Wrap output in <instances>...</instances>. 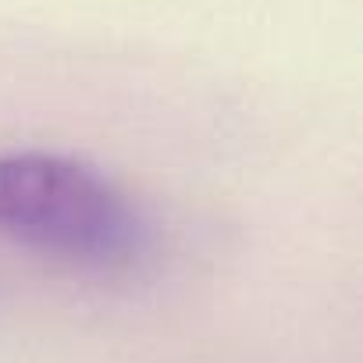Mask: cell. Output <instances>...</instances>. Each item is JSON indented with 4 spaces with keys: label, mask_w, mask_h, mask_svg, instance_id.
Instances as JSON below:
<instances>
[{
    "label": "cell",
    "mask_w": 363,
    "mask_h": 363,
    "mask_svg": "<svg viewBox=\"0 0 363 363\" xmlns=\"http://www.w3.org/2000/svg\"><path fill=\"white\" fill-rule=\"evenodd\" d=\"M0 239L72 267L114 271L143 253L146 225L96 167L22 150L0 157Z\"/></svg>",
    "instance_id": "1"
}]
</instances>
